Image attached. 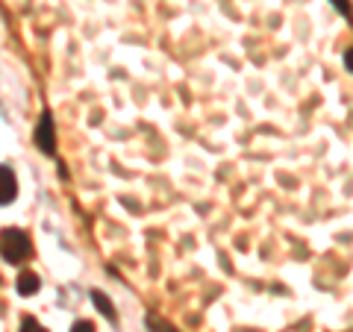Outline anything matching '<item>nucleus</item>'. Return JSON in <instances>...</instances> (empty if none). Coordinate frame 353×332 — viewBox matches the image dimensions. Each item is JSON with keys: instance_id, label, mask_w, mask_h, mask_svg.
<instances>
[{"instance_id": "nucleus-9", "label": "nucleus", "mask_w": 353, "mask_h": 332, "mask_svg": "<svg viewBox=\"0 0 353 332\" xmlns=\"http://www.w3.org/2000/svg\"><path fill=\"white\" fill-rule=\"evenodd\" d=\"M345 65H347V71L353 74V48H350V50L345 53Z\"/></svg>"}, {"instance_id": "nucleus-6", "label": "nucleus", "mask_w": 353, "mask_h": 332, "mask_svg": "<svg viewBox=\"0 0 353 332\" xmlns=\"http://www.w3.org/2000/svg\"><path fill=\"white\" fill-rule=\"evenodd\" d=\"M21 332H48V329H44L36 318H30V315H27L24 320H21Z\"/></svg>"}, {"instance_id": "nucleus-8", "label": "nucleus", "mask_w": 353, "mask_h": 332, "mask_svg": "<svg viewBox=\"0 0 353 332\" xmlns=\"http://www.w3.org/2000/svg\"><path fill=\"white\" fill-rule=\"evenodd\" d=\"M333 6H336V9H339V12L345 15V18H350V15H353V9H350L347 0H333Z\"/></svg>"}, {"instance_id": "nucleus-5", "label": "nucleus", "mask_w": 353, "mask_h": 332, "mask_svg": "<svg viewBox=\"0 0 353 332\" xmlns=\"http://www.w3.org/2000/svg\"><path fill=\"white\" fill-rule=\"evenodd\" d=\"M92 300H94V306H97V312H101L106 320H118V315H115V306H112V300L103 294V291H92Z\"/></svg>"}, {"instance_id": "nucleus-7", "label": "nucleus", "mask_w": 353, "mask_h": 332, "mask_svg": "<svg viewBox=\"0 0 353 332\" xmlns=\"http://www.w3.org/2000/svg\"><path fill=\"white\" fill-rule=\"evenodd\" d=\"M71 332H94V324L92 320H77V324L71 326Z\"/></svg>"}, {"instance_id": "nucleus-2", "label": "nucleus", "mask_w": 353, "mask_h": 332, "mask_svg": "<svg viewBox=\"0 0 353 332\" xmlns=\"http://www.w3.org/2000/svg\"><path fill=\"white\" fill-rule=\"evenodd\" d=\"M36 147L44 153V156H57V129H53V115L41 112L39 124H36Z\"/></svg>"}, {"instance_id": "nucleus-4", "label": "nucleus", "mask_w": 353, "mask_h": 332, "mask_svg": "<svg viewBox=\"0 0 353 332\" xmlns=\"http://www.w3.org/2000/svg\"><path fill=\"white\" fill-rule=\"evenodd\" d=\"M15 289L21 297H32L39 289H41V280H39V273H32V271H24L18 276V282H15Z\"/></svg>"}, {"instance_id": "nucleus-1", "label": "nucleus", "mask_w": 353, "mask_h": 332, "mask_svg": "<svg viewBox=\"0 0 353 332\" xmlns=\"http://www.w3.org/2000/svg\"><path fill=\"white\" fill-rule=\"evenodd\" d=\"M0 256H3L9 264H21L32 256V241L24 229L6 227L0 232Z\"/></svg>"}, {"instance_id": "nucleus-3", "label": "nucleus", "mask_w": 353, "mask_h": 332, "mask_svg": "<svg viewBox=\"0 0 353 332\" xmlns=\"http://www.w3.org/2000/svg\"><path fill=\"white\" fill-rule=\"evenodd\" d=\"M18 197V180L9 165H0V206H9Z\"/></svg>"}]
</instances>
